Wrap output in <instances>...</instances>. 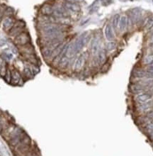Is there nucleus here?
I'll return each mask as SVG.
<instances>
[{
	"label": "nucleus",
	"mask_w": 153,
	"mask_h": 156,
	"mask_svg": "<svg viewBox=\"0 0 153 156\" xmlns=\"http://www.w3.org/2000/svg\"><path fill=\"white\" fill-rule=\"evenodd\" d=\"M69 63H70V58H68L66 56H64L58 63V66L62 68H65L68 67Z\"/></svg>",
	"instance_id": "nucleus-19"
},
{
	"label": "nucleus",
	"mask_w": 153,
	"mask_h": 156,
	"mask_svg": "<svg viewBox=\"0 0 153 156\" xmlns=\"http://www.w3.org/2000/svg\"><path fill=\"white\" fill-rule=\"evenodd\" d=\"M64 6L66 9L70 10V11H73V12H77L80 10V7L78 5L73 2H69V1L65 3Z\"/></svg>",
	"instance_id": "nucleus-13"
},
{
	"label": "nucleus",
	"mask_w": 153,
	"mask_h": 156,
	"mask_svg": "<svg viewBox=\"0 0 153 156\" xmlns=\"http://www.w3.org/2000/svg\"><path fill=\"white\" fill-rule=\"evenodd\" d=\"M142 128L143 129V132L145 133L146 135H147L148 133H151V132H152L153 131V121L146 123L145 125H144L143 126H142Z\"/></svg>",
	"instance_id": "nucleus-18"
},
{
	"label": "nucleus",
	"mask_w": 153,
	"mask_h": 156,
	"mask_svg": "<svg viewBox=\"0 0 153 156\" xmlns=\"http://www.w3.org/2000/svg\"><path fill=\"white\" fill-rule=\"evenodd\" d=\"M100 51V40L99 38H95L92 41L91 45V51L94 56H96Z\"/></svg>",
	"instance_id": "nucleus-9"
},
{
	"label": "nucleus",
	"mask_w": 153,
	"mask_h": 156,
	"mask_svg": "<svg viewBox=\"0 0 153 156\" xmlns=\"http://www.w3.org/2000/svg\"><path fill=\"white\" fill-rule=\"evenodd\" d=\"M147 136V137H148V139L150 140V141L153 142V131L151 132V133H148Z\"/></svg>",
	"instance_id": "nucleus-28"
},
{
	"label": "nucleus",
	"mask_w": 153,
	"mask_h": 156,
	"mask_svg": "<svg viewBox=\"0 0 153 156\" xmlns=\"http://www.w3.org/2000/svg\"><path fill=\"white\" fill-rule=\"evenodd\" d=\"M76 54L77 52L75 49L74 43H70V45H68L66 49V53H65V56H66L68 58H72Z\"/></svg>",
	"instance_id": "nucleus-11"
},
{
	"label": "nucleus",
	"mask_w": 153,
	"mask_h": 156,
	"mask_svg": "<svg viewBox=\"0 0 153 156\" xmlns=\"http://www.w3.org/2000/svg\"><path fill=\"white\" fill-rule=\"evenodd\" d=\"M104 36L106 37V40L108 41H113L114 40V33L112 26L110 24H106L104 28Z\"/></svg>",
	"instance_id": "nucleus-6"
},
{
	"label": "nucleus",
	"mask_w": 153,
	"mask_h": 156,
	"mask_svg": "<svg viewBox=\"0 0 153 156\" xmlns=\"http://www.w3.org/2000/svg\"><path fill=\"white\" fill-rule=\"evenodd\" d=\"M127 25H128V18L125 15H123L120 17L119 24H118V28H119L120 31H124L127 28Z\"/></svg>",
	"instance_id": "nucleus-10"
},
{
	"label": "nucleus",
	"mask_w": 153,
	"mask_h": 156,
	"mask_svg": "<svg viewBox=\"0 0 153 156\" xmlns=\"http://www.w3.org/2000/svg\"><path fill=\"white\" fill-rule=\"evenodd\" d=\"M89 39L90 38H89V36L82 35L75 42H74V46H75V49L77 53L80 52L81 50L87 45V43H88Z\"/></svg>",
	"instance_id": "nucleus-2"
},
{
	"label": "nucleus",
	"mask_w": 153,
	"mask_h": 156,
	"mask_svg": "<svg viewBox=\"0 0 153 156\" xmlns=\"http://www.w3.org/2000/svg\"><path fill=\"white\" fill-rule=\"evenodd\" d=\"M120 15L119 14H116L113 18V27L115 29H117L118 27V24H119V20H120Z\"/></svg>",
	"instance_id": "nucleus-22"
},
{
	"label": "nucleus",
	"mask_w": 153,
	"mask_h": 156,
	"mask_svg": "<svg viewBox=\"0 0 153 156\" xmlns=\"http://www.w3.org/2000/svg\"><path fill=\"white\" fill-rule=\"evenodd\" d=\"M105 48H106L105 50L108 51H112L116 48V43L113 41H109L106 43Z\"/></svg>",
	"instance_id": "nucleus-20"
},
{
	"label": "nucleus",
	"mask_w": 153,
	"mask_h": 156,
	"mask_svg": "<svg viewBox=\"0 0 153 156\" xmlns=\"http://www.w3.org/2000/svg\"><path fill=\"white\" fill-rule=\"evenodd\" d=\"M7 70H8V68H7V67H6V63H5L3 65V66L1 67V69H0V76L4 78V77L5 76V75H6Z\"/></svg>",
	"instance_id": "nucleus-26"
},
{
	"label": "nucleus",
	"mask_w": 153,
	"mask_h": 156,
	"mask_svg": "<svg viewBox=\"0 0 153 156\" xmlns=\"http://www.w3.org/2000/svg\"><path fill=\"white\" fill-rule=\"evenodd\" d=\"M25 24L22 21H18L14 23L12 28L9 31V35L11 36H18L19 34L21 33L22 29L24 28Z\"/></svg>",
	"instance_id": "nucleus-4"
},
{
	"label": "nucleus",
	"mask_w": 153,
	"mask_h": 156,
	"mask_svg": "<svg viewBox=\"0 0 153 156\" xmlns=\"http://www.w3.org/2000/svg\"><path fill=\"white\" fill-rule=\"evenodd\" d=\"M4 56H5V58H6V59L9 60V61H10V60H11L14 57V56H13V53H4Z\"/></svg>",
	"instance_id": "nucleus-27"
},
{
	"label": "nucleus",
	"mask_w": 153,
	"mask_h": 156,
	"mask_svg": "<svg viewBox=\"0 0 153 156\" xmlns=\"http://www.w3.org/2000/svg\"><path fill=\"white\" fill-rule=\"evenodd\" d=\"M31 156H34V155H31Z\"/></svg>",
	"instance_id": "nucleus-32"
},
{
	"label": "nucleus",
	"mask_w": 153,
	"mask_h": 156,
	"mask_svg": "<svg viewBox=\"0 0 153 156\" xmlns=\"http://www.w3.org/2000/svg\"><path fill=\"white\" fill-rule=\"evenodd\" d=\"M85 63V55H81L77 58L76 61L75 62V64H74V70L75 71H79L83 68L84 65Z\"/></svg>",
	"instance_id": "nucleus-8"
},
{
	"label": "nucleus",
	"mask_w": 153,
	"mask_h": 156,
	"mask_svg": "<svg viewBox=\"0 0 153 156\" xmlns=\"http://www.w3.org/2000/svg\"><path fill=\"white\" fill-rule=\"evenodd\" d=\"M97 56V63L100 65L104 63L106 60V50H100Z\"/></svg>",
	"instance_id": "nucleus-14"
},
{
	"label": "nucleus",
	"mask_w": 153,
	"mask_h": 156,
	"mask_svg": "<svg viewBox=\"0 0 153 156\" xmlns=\"http://www.w3.org/2000/svg\"><path fill=\"white\" fill-rule=\"evenodd\" d=\"M141 16V12L139 9H135L131 11V18L134 22L138 21Z\"/></svg>",
	"instance_id": "nucleus-17"
},
{
	"label": "nucleus",
	"mask_w": 153,
	"mask_h": 156,
	"mask_svg": "<svg viewBox=\"0 0 153 156\" xmlns=\"http://www.w3.org/2000/svg\"><path fill=\"white\" fill-rule=\"evenodd\" d=\"M21 80V77L18 71L16 70H13L11 72V84L12 85H18L19 84Z\"/></svg>",
	"instance_id": "nucleus-12"
},
{
	"label": "nucleus",
	"mask_w": 153,
	"mask_h": 156,
	"mask_svg": "<svg viewBox=\"0 0 153 156\" xmlns=\"http://www.w3.org/2000/svg\"><path fill=\"white\" fill-rule=\"evenodd\" d=\"M30 36H28V34L24 33V32H22L21 33L19 34L18 36H16L15 37L14 43L16 45L23 46L28 45L29 42H30Z\"/></svg>",
	"instance_id": "nucleus-3"
},
{
	"label": "nucleus",
	"mask_w": 153,
	"mask_h": 156,
	"mask_svg": "<svg viewBox=\"0 0 153 156\" xmlns=\"http://www.w3.org/2000/svg\"><path fill=\"white\" fill-rule=\"evenodd\" d=\"M4 9H0V21L1 20V19L3 18V16L4 15Z\"/></svg>",
	"instance_id": "nucleus-29"
},
{
	"label": "nucleus",
	"mask_w": 153,
	"mask_h": 156,
	"mask_svg": "<svg viewBox=\"0 0 153 156\" xmlns=\"http://www.w3.org/2000/svg\"><path fill=\"white\" fill-rule=\"evenodd\" d=\"M23 73H24L26 77H27V78H31L33 75L31 68H29V67H25L24 69H23Z\"/></svg>",
	"instance_id": "nucleus-23"
},
{
	"label": "nucleus",
	"mask_w": 153,
	"mask_h": 156,
	"mask_svg": "<svg viewBox=\"0 0 153 156\" xmlns=\"http://www.w3.org/2000/svg\"><path fill=\"white\" fill-rule=\"evenodd\" d=\"M4 63H5L4 60L3 59V58H1V57H0V69H1V67L3 66V65H4Z\"/></svg>",
	"instance_id": "nucleus-30"
},
{
	"label": "nucleus",
	"mask_w": 153,
	"mask_h": 156,
	"mask_svg": "<svg viewBox=\"0 0 153 156\" xmlns=\"http://www.w3.org/2000/svg\"><path fill=\"white\" fill-rule=\"evenodd\" d=\"M5 81H6L7 83H11V72L9 70H7V71H6V75H5V76L4 77Z\"/></svg>",
	"instance_id": "nucleus-25"
},
{
	"label": "nucleus",
	"mask_w": 153,
	"mask_h": 156,
	"mask_svg": "<svg viewBox=\"0 0 153 156\" xmlns=\"http://www.w3.org/2000/svg\"><path fill=\"white\" fill-rule=\"evenodd\" d=\"M144 64L149 66L153 63V54H149L146 56L143 60Z\"/></svg>",
	"instance_id": "nucleus-21"
},
{
	"label": "nucleus",
	"mask_w": 153,
	"mask_h": 156,
	"mask_svg": "<svg viewBox=\"0 0 153 156\" xmlns=\"http://www.w3.org/2000/svg\"><path fill=\"white\" fill-rule=\"evenodd\" d=\"M152 99L153 95L147 92H140V93L136 94L134 96V100L137 104H144V103L151 102V101H153Z\"/></svg>",
	"instance_id": "nucleus-1"
},
{
	"label": "nucleus",
	"mask_w": 153,
	"mask_h": 156,
	"mask_svg": "<svg viewBox=\"0 0 153 156\" xmlns=\"http://www.w3.org/2000/svg\"><path fill=\"white\" fill-rule=\"evenodd\" d=\"M53 9H54L51 6H50L48 4H46L43 6L42 8H41V12H42L43 14L49 16V15H51L53 14Z\"/></svg>",
	"instance_id": "nucleus-15"
},
{
	"label": "nucleus",
	"mask_w": 153,
	"mask_h": 156,
	"mask_svg": "<svg viewBox=\"0 0 153 156\" xmlns=\"http://www.w3.org/2000/svg\"><path fill=\"white\" fill-rule=\"evenodd\" d=\"M53 51V49L51 48L49 46H46L42 50V55L45 58H51V55Z\"/></svg>",
	"instance_id": "nucleus-16"
},
{
	"label": "nucleus",
	"mask_w": 153,
	"mask_h": 156,
	"mask_svg": "<svg viewBox=\"0 0 153 156\" xmlns=\"http://www.w3.org/2000/svg\"><path fill=\"white\" fill-rule=\"evenodd\" d=\"M0 121H1V116H0Z\"/></svg>",
	"instance_id": "nucleus-31"
},
{
	"label": "nucleus",
	"mask_w": 153,
	"mask_h": 156,
	"mask_svg": "<svg viewBox=\"0 0 153 156\" xmlns=\"http://www.w3.org/2000/svg\"><path fill=\"white\" fill-rule=\"evenodd\" d=\"M137 111L141 114H146L153 110V101L144 103V104H138L137 105Z\"/></svg>",
	"instance_id": "nucleus-5"
},
{
	"label": "nucleus",
	"mask_w": 153,
	"mask_h": 156,
	"mask_svg": "<svg viewBox=\"0 0 153 156\" xmlns=\"http://www.w3.org/2000/svg\"><path fill=\"white\" fill-rule=\"evenodd\" d=\"M14 20L11 17H6L2 22L3 28H4V30L6 31L9 32V31L12 28L13 26L14 25Z\"/></svg>",
	"instance_id": "nucleus-7"
},
{
	"label": "nucleus",
	"mask_w": 153,
	"mask_h": 156,
	"mask_svg": "<svg viewBox=\"0 0 153 156\" xmlns=\"http://www.w3.org/2000/svg\"><path fill=\"white\" fill-rule=\"evenodd\" d=\"M152 28H153V17H151V18H149V19L147 20V23H146L145 28L147 29V31H149Z\"/></svg>",
	"instance_id": "nucleus-24"
}]
</instances>
